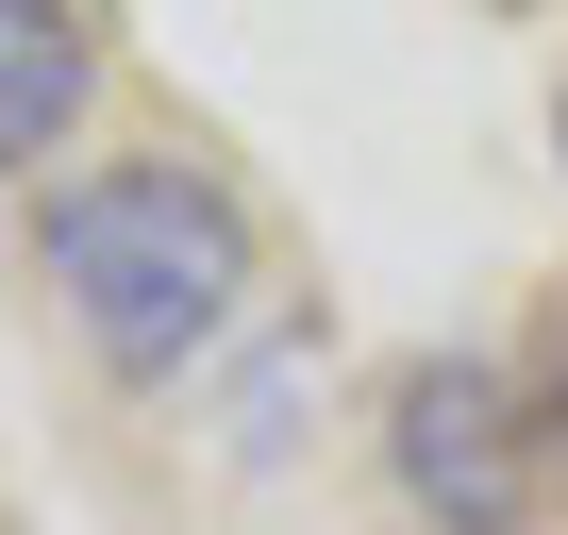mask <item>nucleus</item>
<instances>
[{"mask_svg":"<svg viewBox=\"0 0 568 535\" xmlns=\"http://www.w3.org/2000/svg\"><path fill=\"white\" fill-rule=\"evenodd\" d=\"M402 502L452 518V535H501L518 518V418L485 369H418L402 385Z\"/></svg>","mask_w":568,"mask_h":535,"instance_id":"nucleus-2","label":"nucleus"},{"mask_svg":"<svg viewBox=\"0 0 568 535\" xmlns=\"http://www.w3.org/2000/svg\"><path fill=\"white\" fill-rule=\"evenodd\" d=\"M101 51H84V0H0V168H51L84 118Z\"/></svg>","mask_w":568,"mask_h":535,"instance_id":"nucleus-3","label":"nucleus"},{"mask_svg":"<svg viewBox=\"0 0 568 535\" xmlns=\"http://www.w3.org/2000/svg\"><path fill=\"white\" fill-rule=\"evenodd\" d=\"M34 251H51L84 352L134 369V385H168L234 319V285H251V234H234V201L201 168H84V184H51V234Z\"/></svg>","mask_w":568,"mask_h":535,"instance_id":"nucleus-1","label":"nucleus"},{"mask_svg":"<svg viewBox=\"0 0 568 535\" xmlns=\"http://www.w3.org/2000/svg\"><path fill=\"white\" fill-rule=\"evenodd\" d=\"M551 468H568V402H551Z\"/></svg>","mask_w":568,"mask_h":535,"instance_id":"nucleus-4","label":"nucleus"}]
</instances>
